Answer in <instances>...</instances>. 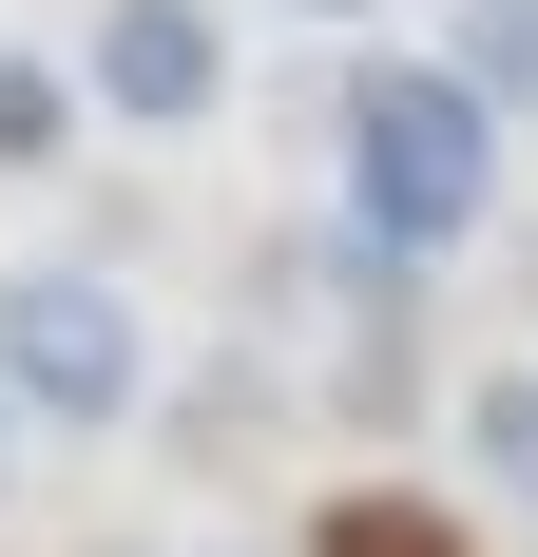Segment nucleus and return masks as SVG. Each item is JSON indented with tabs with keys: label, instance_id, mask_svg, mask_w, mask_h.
I'll use <instances>...</instances> for the list:
<instances>
[{
	"label": "nucleus",
	"instance_id": "7",
	"mask_svg": "<svg viewBox=\"0 0 538 557\" xmlns=\"http://www.w3.org/2000/svg\"><path fill=\"white\" fill-rule=\"evenodd\" d=\"M481 461H500V481H538V366H519V385L481 404Z\"/></svg>",
	"mask_w": 538,
	"mask_h": 557
},
{
	"label": "nucleus",
	"instance_id": "5",
	"mask_svg": "<svg viewBox=\"0 0 538 557\" xmlns=\"http://www.w3.org/2000/svg\"><path fill=\"white\" fill-rule=\"evenodd\" d=\"M58 135H77V77L0 39V173H58Z\"/></svg>",
	"mask_w": 538,
	"mask_h": 557
},
{
	"label": "nucleus",
	"instance_id": "8",
	"mask_svg": "<svg viewBox=\"0 0 538 557\" xmlns=\"http://www.w3.org/2000/svg\"><path fill=\"white\" fill-rule=\"evenodd\" d=\"M308 20H346V0H308Z\"/></svg>",
	"mask_w": 538,
	"mask_h": 557
},
{
	"label": "nucleus",
	"instance_id": "2",
	"mask_svg": "<svg viewBox=\"0 0 538 557\" xmlns=\"http://www.w3.org/2000/svg\"><path fill=\"white\" fill-rule=\"evenodd\" d=\"M155 385V327L115 270H0V404H58V423H135Z\"/></svg>",
	"mask_w": 538,
	"mask_h": 557
},
{
	"label": "nucleus",
	"instance_id": "1",
	"mask_svg": "<svg viewBox=\"0 0 538 557\" xmlns=\"http://www.w3.org/2000/svg\"><path fill=\"white\" fill-rule=\"evenodd\" d=\"M481 212H500V97L462 58H366L346 77V231L404 250V270H442Z\"/></svg>",
	"mask_w": 538,
	"mask_h": 557
},
{
	"label": "nucleus",
	"instance_id": "3",
	"mask_svg": "<svg viewBox=\"0 0 538 557\" xmlns=\"http://www.w3.org/2000/svg\"><path fill=\"white\" fill-rule=\"evenodd\" d=\"M97 97L135 115V135H193V115L231 97V39H212V0H97Z\"/></svg>",
	"mask_w": 538,
	"mask_h": 557
},
{
	"label": "nucleus",
	"instance_id": "4",
	"mask_svg": "<svg viewBox=\"0 0 538 557\" xmlns=\"http://www.w3.org/2000/svg\"><path fill=\"white\" fill-rule=\"evenodd\" d=\"M308 557H462V519H442V500H404V481H346V500L308 519Z\"/></svg>",
	"mask_w": 538,
	"mask_h": 557
},
{
	"label": "nucleus",
	"instance_id": "6",
	"mask_svg": "<svg viewBox=\"0 0 538 557\" xmlns=\"http://www.w3.org/2000/svg\"><path fill=\"white\" fill-rule=\"evenodd\" d=\"M462 77L500 115H538V0H462Z\"/></svg>",
	"mask_w": 538,
	"mask_h": 557
}]
</instances>
